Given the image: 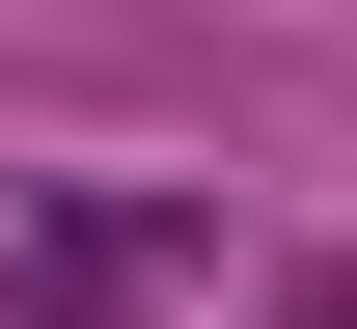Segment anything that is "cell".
I'll return each instance as SVG.
<instances>
[{
	"label": "cell",
	"mask_w": 357,
	"mask_h": 329,
	"mask_svg": "<svg viewBox=\"0 0 357 329\" xmlns=\"http://www.w3.org/2000/svg\"><path fill=\"white\" fill-rule=\"evenodd\" d=\"M248 302V220L165 165H83V192H0V329H220Z\"/></svg>",
	"instance_id": "1"
}]
</instances>
